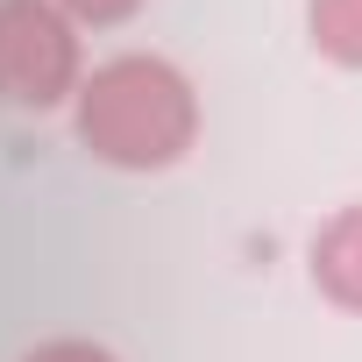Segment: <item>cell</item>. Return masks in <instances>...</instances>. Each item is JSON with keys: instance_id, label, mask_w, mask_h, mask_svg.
I'll use <instances>...</instances> for the list:
<instances>
[{"instance_id": "cell-5", "label": "cell", "mask_w": 362, "mask_h": 362, "mask_svg": "<svg viewBox=\"0 0 362 362\" xmlns=\"http://www.w3.org/2000/svg\"><path fill=\"white\" fill-rule=\"evenodd\" d=\"M22 362H121L107 341H86V334H50V341H36Z\"/></svg>"}, {"instance_id": "cell-6", "label": "cell", "mask_w": 362, "mask_h": 362, "mask_svg": "<svg viewBox=\"0 0 362 362\" xmlns=\"http://www.w3.org/2000/svg\"><path fill=\"white\" fill-rule=\"evenodd\" d=\"M57 8L78 22V29H121L142 15V0H57Z\"/></svg>"}, {"instance_id": "cell-2", "label": "cell", "mask_w": 362, "mask_h": 362, "mask_svg": "<svg viewBox=\"0 0 362 362\" xmlns=\"http://www.w3.org/2000/svg\"><path fill=\"white\" fill-rule=\"evenodd\" d=\"M86 86V43L57 0H0V107L57 114Z\"/></svg>"}, {"instance_id": "cell-3", "label": "cell", "mask_w": 362, "mask_h": 362, "mask_svg": "<svg viewBox=\"0 0 362 362\" xmlns=\"http://www.w3.org/2000/svg\"><path fill=\"white\" fill-rule=\"evenodd\" d=\"M305 270H313V291L341 313H362V206H341L313 228L305 242Z\"/></svg>"}, {"instance_id": "cell-4", "label": "cell", "mask_w": 362, "mask_h": 362, "mask_svg": "<svg viewBox=\"0 0 362 362\" xmlns=\"http://www.w3.org/2000/svg\"><path fill=\"white\" fill-rule=\"evenodd\" d=\"M305 36L327 64L362 71V0H305Z\"/></svg>"}, {"instance_id": "cell-1", "label": "cell", "mask_w": 362, "mask_h": 362, "mask_svg": "<svg viewBox=\"0 0 362 362\" xmlns=\"http://www.w3.org/2000/svg\"><path fill=\"white\" fill-rule=\"evenodd\" d=\"M71 135L107 170H170L199 142V86L156 50H121L86 71Z\"/></svg>"}]
</instances>
